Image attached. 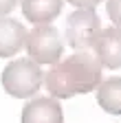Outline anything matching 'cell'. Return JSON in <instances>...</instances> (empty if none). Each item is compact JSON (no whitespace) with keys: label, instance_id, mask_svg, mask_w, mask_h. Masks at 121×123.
Segmentation results:
<instances>
[{"label":"cell","instance_id":"cell-10","mask_svg":"<svg viewBox=\"0 0 121 123\" xmlns=\"http://www.w3.org/2000/svg\"><path fill=\"white\" fill-rule=\"evenodd\" d=\"M106 11H108V18L112 20V24L121 29V0H108Z\"/></svg>","mask_w":121,"mask_h":123},{"label":"cell","instance_id":"cell-9","mask_svg":"<svg viewBox=\"0 0 121 123\" xmlns=\"http://www.w3.org/2000/svg\"><path fill=\"white\" fill-rule=\"evenodd\" d=\"M97 103L108 114H121V77H108L99 81Z\"/></svg>","mask_w":121,"mask_h":123},{"label":"cell","instance_id":"cell-11","mask_svg":"<svg viewBox=\"0 0 121 123\" xmlns=\"http://www.w3.org/2000/svg\"><path fill=\"white\" fill-rule=\"evenodd\" d=\"M66 2H70L73 7H77V9H95L101 0H66Z\"/></svg>","mask_w":121,"mask_h":123},{"label":"cell","instance_id":"cell-3","mask_svg":"<svg viewBox=\"0 0 121 123\" xmlns=\"http://www.w3.org/2000/svg\"><path fill=\"white\" fill-rule=\"evenodd\" d=\"M26 55L38 64H49L53 66L55 62L62 59L64 53V42H62V33L51 26V24H35L31 31L26 33Z\"/></svg>","mask_w":121,"mask_h":123},{"label":"cell","instance_id":"cell-8","mask_svg":"<svg viewBox=\"0 0 121 123\" xmlns=\"http://www.w3.org/2000/svg\"><path fill=\"white\" fill-rule=\"evenodd\" d=\"M64 0H22V13L31 24H51L62 13Z\"/></svg>","mask_w":121,"mask_h":123},{"label":"cell","instance_id":"cell-12","mask_svg":"<svg viewBox=\"0 0 121 123\" xmlns=\"http://www.w3.org/2000/svg\"><path fill=\"white\" fill-rule=\"evenodd\" d=\"M16 5H18V0H0V15L11 13Z\"/></svg>","mask_w":121,"mask_h":123},{"label":"cell","instance_id":"cell-2","mask_svg":"<svg viewBox=\"0 0 121 123\" xmlns=\"http://www.w3.org/2000/svg\"><path fill=\"white\" fill-rule=\"evenodd\" d=\"M2 88L16 99H31L35 92L42 88L44 84V73L40 68L38 62H33L31 57L24 59H13L5 66L2 70Z\"/></svg>","mask_w":121,"mask_h":123},{"label":"cell","instance_id":"cell-6","mask_svg":"<svg viewBox=\"0 0 121 123\" xmlns=\"http://www.w3.org/2000/svg\"><path fill=\"white\" fill-rule=\"evenodd\" d=\"M22 123H64V110L55 97H35L22 108Z\"/></svg>","mask_w":121,"mask_h":123},{"label":"cell","instance_id":"cell-1","mask_svg":"<svg viewBox=\"0 0 121 123\" xmlns=\"http://www.w3.org/2000/svg\"><path fill=\"white\" fill-rule=\"evenodd\" d=\"M101 62L90 51H75L70 57L59 59L44 75V86L55 99H70L75 95L97 90L101 81Z\"/></svg>","mask_w":121,"mask_h":123},{"label":"cell","instance_id":"cell-7","mask_svg":"<svg viewBox=\"0 0 121 123\" xmlns=\"http://www.w3.org/2000/svg\"><path fill=\"white\" fill-rule=\"evenodd\" d=\"M26 42V29L13 18L0 15V57H13Z\"/></svg>","mask_w":121,"mask_h":123},{"label":"cell","instance_id":"cell-4","mask_svg":"<svg viewBox=\"0 0 121 123\" xmlns=\"http://www.w3.org/2000/svg\"><path fill=\"white\" fill-rule=\"evenodd\" d=\"M101 31V20L95 9H77L66 20V42L75 51H88Z\"/></svg>","mask_w":121,"mask_h":123},{"label":"cell","instance_id":"cell-5","mask_svg":"<svg viewBox=\"0 0 121 123\" xmlns=\"http://www.w3.org/2000/svg\"><path fill=\"white\" fill-rule=\"evenodd\" d=\"M93 53L101 62L103 68L110 70L121 68V29L119 26L101 29L93 44Z\"/></svg>","mask_w":121,"mask_h":123}]
</instances>
